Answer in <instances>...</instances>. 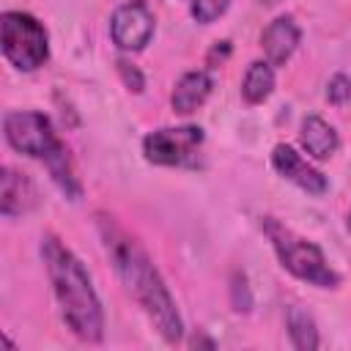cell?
I'll use <instances>...</instances> for the list:
<instances>
[{"instance_id":"obj_6","label":"cell","mask_w":351,"mask_h":351,"mask_svg":"<svg viewBox=\"0 0 351 351\" xmlns=\"http://www.w3.org/2000/svg\"><path fill=\"white\" fill-rule=\"evenodd\" d=\"M203 145V129L200 126H165L143 140V154L154 165L165 167H186L197 162V151Z\"/></svg>"},{"instance_id":"obj_18","label":"cell","mask_w":351,"mask_h":351,"mask_svg":"<svg viewBox=\"0 0 351 351\" xmlns=\"http://www.w3.org/2000/svg\"><path fill=\"white\" fill-rule=\"evenodd\" d=\"M348 230H351V214H348Z\"/></svg>"},{"instance_id":"obj_2","label":"cell","mask_w":351,"mask_h":351,"mask_svg":"<svg viewBox=\"0 0 351 351\" xmlns=\"http://www.w3.org/2000/svg\"><path fill=\"white\" fill-rule=\"evenodd\" d=\"M41 255L66 326L80 340L99 343L104 335V313L82 261L58 236H44Z\"/></svg>"},{"instance_id":"obj_13","label":"cell","mask_w":351,"mask_h":351,"mask_svg":"<svg viewBox=\"0 0 351 351\" xmlns=\"http://www.w3.org/2000/svg\"><path fill=\"white\" fill-rule=\"evenodd\" d=\"M274 90V71L271 63L266 60H255L250 63L244 82H241V96L247 104H261L263 99H269V93Z\"/></svg>"},{"instance_id":"obj_11","label":"cell","mask_w":351,"mask_h":351,"mask_svg":"<svg viewBox=\"0 0 351 351\" xmlns=\"http://www.w3.org/2000/svg\"><path fill=\"white\" fill-rule=\"evenodd\" d=\"M211 93V77L208 71H186L176 88H173V96H170V104L178 115H189L195 112Z\"/></svg>"},{"instance_id":"obj_8","label":"cell","mask_w":351,"mask_h":351,"mask_svg":"<svg viewBox=\"0 0 351 351\" xmlns=\"http://www.w3.org/2000/svg\"><path fill=\"white\" fill-rule=\"evenodd\" d=\"M271 165H274V170H277L282 178L293 181L296 186H302V189L310 192V195H324V192L329 189L326 176H324L321 170H315L313 165H307V159H302V156H299L291 145H285V143L274 145V151H271Z\"/></svg>"},{"instance_id":"obj_10","label":"cell","mask_w":351,"mask_h":351,"mask_svg":"<svg viewBox=\"0 0 351 351\" xmlns=\"http://www.w3.org/2000/svg\"><path fill=\"white\" fill-rule=\"evenodd\" d=\"M299 27H296V22L291 19V16H277V19H271L266 27H263V33H261V47H263V52H266V58H269V63L271 66H282L291 55H293V49H296V44H299Z\"/></svg>"},{"instance_id":"obj_15","label":"cell","mask_w":351,"mask_h":351,"mask_svg":"<svg viewBox=\"0 0 351 351\" xmlns=\"http://www.w3.org/2000/svg\"><path fill=\"white\" fill-rule=\"evenodd\" d=\"M230 0H192V16L200 25H211L214 19H219L225 14Z\"/></svg>"},{"instance_id":"obj_17","label":"cell","mask_w":351,"mask_h":351,"mask_svg":"<svg viewBox=\"0 0 351 351\" xmlns=\"http://www.w3.org/2000/svg\"><path fill=\"white\" fill-rule=\"evenodd\" d=\"M118 74H121V80L126 82V88L129 90H143V85H145V80H143V74H140V69L134 66V63H129V60H123V58H118Z\"/></svg>"},{"instance_id":"obj_16","label":"cell","mask_w":351,"mask_h":351,"mask_svg":"<svg viewBox=\"0 0 351 351\" xmlns=\"http://www.w3.org/2000/svg\"><path fill=\"white\" fill-rule=\"evenodd\" d=\"M326 99L332 104H346L351 99V80L346 74H335L329 80V88H326Z\"/></svg>"},{"instance_id":"obj_7","label":"cell","mask_w":351,"mask_h":351,"mask_svg":"<svg viewBox=\"0 0 351 351\" xmlns=\"http://www.w3.org/2000/svg\"><path fill=\"white\" fill-rule=\"evenodd\" d=\"M110 36L118 49L137 52L143 49L154 36V14L143 0H132L115 8L110 19Z\"/></svg>"},{"instance_id":"obj_1","label":"cell","mask_w":351,"mask_h":351,"mask_svg":"<svg viewBox=\"0 0 351 351\" xmlns=\"http://www.w3.org/2000/svg\"><path fill=\"white\" fill-rule=\"evenodd\" d=\"M96 219H99V233L104 239V250H107V255H110V261H112L121 282L126 285V291L148 313V318L154 321V326L159 329V335L167 343H178L181 335H184V324H181V315L176 310V302H173L165 280L159 277L156 266L151 263L148 252L112 217L96 214Z\"/></svg>"},{"instance_id":"obj_3","label":"cell","mask_w":351,"mask_h":351,"mask_svg":"<svg viewBox=\"0 0 351 351\" xmlns=\"http://www.w3.org/2000/svg\"><path fill=\"white\" fill-rule=\"evenodd\" d=\"M3 132L5 140L14 151L41 159L52 176V181L60 186V192L71 200H77L82 195V184L77 178L74 162L69 148L60 143V137L55 134L49 118L44 112L36 110H19V112H5L3 118Z\"/></svg>"},{"instance_id":"obj_5","label":"cell","mask_w":351,"mask_h":351,"mask_svg":"<svg viewBox=\"0 0 351 351\" xmlns=\"http://www.w3.org/2000/svg\"><path fill=\"white\" fill-rule=\"evenodd\" d=\"M0 44L5 60L19 71H36L49 58V38L44 25L22 11H5L0 16Z\"/></svg>"},{"instance_id":"obj_4","label":"cell","mask_w":351,"mask_h":351,"mask_svg":"<svg viewBox=\"0 0 351 351\" xmlns=\"http://www.w3.org/2000/svg\"><path fill=\"white\" fill-rule=\"evenodd\" d=\"M263 233L269 236L280 263L293 277H299V280H304L310 285H318V288H337L340 285L337 271L329 269L324 252L313 241L296 236L291 228H285L274 217H263Z\"/></svg>"},{"instance_id":"obj_12","label":"cell","mask_w":351,"mask_h":351,"mask_svg":"<svg viewBox=\"0 0 351 351\" xmlns=\"http://www.w3.org/2000/svg\"><path fill=\"white\" fill-rule=\"evenodd\" d=\"M299 137H302L304 151L310 156H315V159H329L337 151V132L324 118H318V115H307L302 121Z\"/></svg>"},{"instance_id":"obj_9","label":"cell","mask_w":351,"mask_h":351,"mask_svg":"<svg viewBox=\"0 0 351 351\" xmlns=\"http://www.w3.org/2000/svg\"><path fill=\"white\" fill-rule=\"evenodd\" d=\"M36 206V186L27 176L16 173L14 167H3L0 173V214L19 217Z\"/></svg>"},{"instance_id":"obj_14","label":"cell","mask_w":351,"mask_h":351,"mask_svg":"<svg viewBox=\"0 0 351 351\" xmlns=\"http://www.w3.org/2000/svg\"><path fill=\"white\" fill-rule=\"evenodd\" d=\"M285 324H288V335H291V343L299 348V351H313L318 348V329H315V321L307 310H302L299 304H291L288 313H285Z\"/></svg>"}]
</instances>
